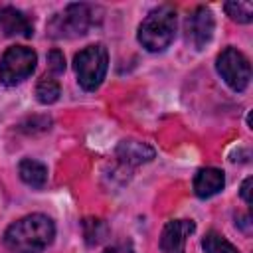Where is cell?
Segmentation results:
<instances>
[{
  "label": "cell",
  "mask_w": 253,
  "mask_h": 253,
  "mask_svg": "<svg viewBox=\"0 0 253 253\" xmlns=\"http://www.w3.org/2000/svg\"><path fill=\"white\" fill-rule=\"evenodd\" d=\"M225 12L231 20L239 24H249L253 20V4L251 2H225Z\"/></svg>",
  "instance_id": "obj_16"
},
{
  "label": "cell",
  "mask_w": 253,
  "mask_h": 253,
  "mask_svg": "<svg viewBox=\"0 0 253 253\" xmlns=\"http://www.w3.org/2000/svg\"><path fill=\"white\" fill-rule=\"evenodd\" d=\"M176 34V12L170 6L154 8L138 26V42L148 51L166 49Z\"/></svg>",
  "instance_id": "obj_2"
},
{
  "label": "cell",
  "mask_w": 253,
  "mask_h": 253,
  "mask_svg": "<svg viewBox=\"0 0 253 253\" xmlns=\"http://www.w3.org/2000/svg\"><path fill=\"white\" fill-rule=\"evenodd\" d=\"M109 233V227L103 219H85L83 221V235L87 245H97L101 243Z\"/></svg>",
  "instance_id": "obj_15"
},
{
  "label": "cell",
  "mask_w": 253,
  "mask_h": 253,
  "mask_svg": "<svg viewBox=\"0 0 253 253\" xmlns=\"http://www.w3.org/2000/svg\"><path fill=\"white\" fill-rule=\"evenodd\" d=\"M217 73L233 91H245L251 79V65L241 51L225 47L217 55Z\"/></svg>",
  "instance_id": "obj_6"
},
{
  "label": "cell",
  "mask_w": 253,
  "mask_h": 253,
  "mask_svg": "<svg viewBox=\"0 0 253 253\" xmlns=\"http://www.w3.org/2000/svg\"><path fill=\"white\" fill-rule=\"evenodd\" d=\"M213 36V14L210 8H196L184 22V38L186 43L194 49L206 47V43Z\"/></svg>",
  "instance_id": "obj_7"
},
{
  "label": "cell",
  "mask_w": 253,
  "mask_h": 253,
  "mask_svg": "<svg viewBox=\"0 0 253 253\" xmlns=\"http://www.w3.org/2000/svg\"><path fill=\"white\" fill-rule=\"evenodd\" d=\"M36 51L26 45H12L4 51L0 61V83L6 87L22 83L36 69Z\"/></svg>",
  "instance_id": "obj_4"
},
{
  "label": "cell",
  "mask_w": 253,
  "mask_h": 253,
  "mask_svg": "<svg viewBox=\"0 0 253 253\" xmlns=\"http://www.w3.org/2000/svg\"><path fill=\"white\" fill-rule=\"evenodd\" d=\"M105 253H134V251H132V247L128 243H117V245L107 247Z\"/></svg>",
  "instance_id": "obj_18"
},
{
  "label": "cell",
  "mask_w": 253,
  "mask_h": 253,
  "mask_svg": "<svg viewBox=\"0 0 253 253\" xmlns=\"http://www.w3.org/2000/svg\"><path fill=\"white\" fill-rule=\"evenodd\" d=\"M73 67L77 73V81L85 91H95L107 73L109 67V53L107 47L101 43L95 45H87L85 49H81L75 59H73Z\"/></svg>",
  "instance_id": "obj_3"
},
{
  "label": "cell",
  "mask_w": 253,
  "mask_h": 253,
  "mask_svg": "<svg viewBox=\"0 0 253 253\" xmlns=\"http://www.w3.org/2000/svg\"><path fill=\"white\" fill-rule=\"evenodd\" d=\"M202 247H204L206 253H239L237 247H233L223 235H219L215 231H210V233L204 235Z\"/></svg>",
  "instance_id": "obj_14"
},
{
  "label": "cell",
  "mask_w": 253,
  "mask_h": 253,
  "mask_svg": "<svg viewBox=\"0 0 253 253\" xmlns=\"http://www.w3.org/2000/svg\"><path fill=\"white\" fill-rule=\"evenodd\" d=\"M117 156L130 166H138L142 162H150L154 158V150L140 140H123L117 146Z\"/></svg>",
  "instance_id": "obj_11"
},
{
  "label": "cell",
  "mask_w": 253,
  "mask_h": 253,
  "mask_svg": "<svg viewBox=\"0 0 253 253\" xmlns=\"http://www.w3.org/2000/svg\"><path fill=\"white\" fill-rule=\"evenodd\" d=\"M223 172L217 168H202L194 178V192L198 198H211L223 188Z\"/></svg>",
  "instance_id": "obj_10"
},
{
  "label": "cell",
  "mask_w": 253,
  "mask_h": 253,
  "mask_svg": "<svg viewBox=\"0 0 253 253\" xmlns=\"http://www.w3.org/2000/svg\"><path fill=\"white\" fill-rule=\"evenodd\" d=\"M59 83L51 77H42L36 85V97L42 105H51L59 99Z\"/></svg>",
  "instance_id": "obj_13"
},
{
  "label": "cell",
  "mask_w": 253,
  "mask_h": 253,
  "mask_svg": "<svg viewBox=\"0 0 253 253\" xmlns=\"http://www.w3.org/2000/svg\"><path fill=\"white\" fill-rule=\"evenodd\" d=\"M47 67H49V71L55 73V75L63 73V69H65V57H63V53H61L59 49H51V51L47 53Z\"/></svg>",
  "instance_id": "obj_17"
},
{
  "label": "cell",
  "mask_w": 253,
  "mask_h": 253,
  "mask_svg": "<svg viewBox=\"0 0 253 253\" xmlns=\"http://www.w3.org/2000/svg\"><path fill=\"white\" fill-rule=\"evenodd\" d=\"M251 178H247L243 184H241V198L245 200V204H251V194H249V190H251Z\"/></svg>",
  "instance_id": "obj_19"
},
{
  "label": "cell",
  "mask_w": 253,
  "mask_h": 253,
  "mask_svg": "<svg viewBox=\"0 0 253 253\" xmlns=\"http://www.w3.org/2000/svg\"><path fill=\"white\" fill-rule=\"evenodd\" d=\"M55 225L43 213H32L14 221L4 231V245L12 253H42L53 239Z\"/></svg>",
  "instance_id": "obj_1"
},
{
  "label": "cell",
  "mask_w": 253,
  "mask_h": 253,
  "mask_svg": "<svg viewBox=\"0 0 253 253\" xmlns=\"http://www.w3.org/2000/svg\"><path fill=\"white\" fill-rule=\"evenodd\" d=\"M18 172H20V178L32 188H43V184L47 182V168L38 160L24 158L18 166Z\"/></svg>",
  "instance_id": "obj_12"
},
{
  "label": "cell",
  "mask_w": 253,
  "mask_h": 253,
  "mask_svg": "<svg viewBox=\"0 0 253 253\" xmlns=\"http://www.w3.org/2000/svg\"><path fill=\"white\" fill-rule=\"evenodd\" d=\"M93 24V14L87 4H69L63 14H55L47 24L51 38H77L85 36Z\"/></svg>",
  "instance_id": "obj_5"
},
{
  "label": "cell",
  "mask_w": 253,
  "mask_h": 253,
  "mask_svg": "<svg viewBox=\"0 0 253 253\" xmlns=\"http://www.w3.org/2000/svg\"><path fill=\"white\" fill-rule=\"evenodd\" d=\"M196 225L190 219H174L168 221L166 227L162 229L160 237V249L162 253H184L186 249V239L194 233Z\"/></svg>",
  "instance_id": "obj_8"
},
{
  "label": "cell",
  "mask_w": 253,
  "mask_h": 253,
  "mask_svg": "<svg viewBox=\"0 0 253 253\" xmlns=\"http://www.w3.org/2000/svg\"><path fill=\"white\" fill-rule=\"evenodd\" d=\"M0 34L2 36H8V38H12V36L30 38L34 34V24L18 8L2 6L0 8Z\"/></svg>",
  "instance_id": "obj_9"
}]
</instances>
